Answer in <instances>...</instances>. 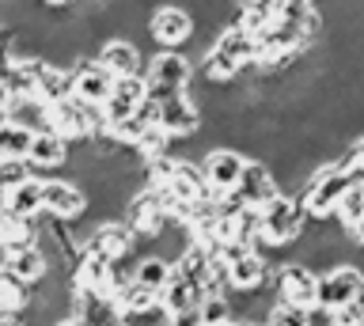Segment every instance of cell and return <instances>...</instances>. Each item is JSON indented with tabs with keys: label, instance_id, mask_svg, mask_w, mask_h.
Listing matches in <instances>:
<instances>
[{
	"label": "cell",
	"instance_id": "1",
	"mask_svg": "<svg viewBox=\"0 0 364 326\" xmlns=\"http://www.w3.org/2000/svg\"><path fill=\"white\" fill-rule=\"evenodd\" d=\"M353 186V178L346 171V163L338 160H323V163H315L311 167V175L304 178V186H300V205L307 212V224H326V220H334V209H338V201L341 194Z\"/></svg>",
	"mask_w": 364,
	"mask_h": 326
},
{
	"label": "cell",
	"instance_id": "2",
	"mask_svg": "<svg viewBox=\"0 0 364 326\" xmlns=\"http://www.w3.org/2000/svg\"><path fill=\"white\" fill-rule=\"evenodd\" d=\"M224 266V285H228V296H258L266 292L269 285V262L262 251H250V246H239V243H224L216 251Z\"/></svg>",
	"mask_w": 364,
	"mask_h": 326
},
{
	"label": "cell",
	"instance_id": "3",
	"mask_svg": "<svg viewBox=\"0 0 364 326\" xmlns=\"http://www.w3.org/2000/svg\"><path fill=\"white\" fill-rule=\"evenodd\" d=\"M304 232H307V212L296 194H281L277 201H269L258 212V251H266V246H273V251L289 246L296 239H304Z\"/></svg>",
	"mask_w": 364,
	"mask_h": 326
},
{
	"label": "cell",
	"instance_id": "4",
	"mask_svg": "<svg viewBox=\"0 0 364 326\" xmlns=\"http://www.w3.org/2000/svg\"><path fill=\"white\" fill-rule=\"evenodd\" d=\"M122 220L133 228L136 239H152V243L171 228V224H175L167 197L159 194L152 183H144V186H136V190H133V197L125 201V209H122Z\"/></svg>",
	"mask_w": 364,
	"mask_h": 326
},
{
	"label": "cell",
	"instance_id": "5",
	"mask_svg": "<svg viewBox=\"0 0 364 326\" xmlns=\"http://www.w3.org/2000/svg\"><path fill=\"white\" fill-rule=\"evenodd\" d=\"M141 76L148 84V95H152V99H167V95L190 92L198 69H193V61L182 50H156L152 58H144V72Z\"/></svg>",
	"mask_w": 364,
	"mask_h": 326
},
{
	"label": "cell",
	"instance_id": "6",
	"mask_svg": "<svg viewBox=\"0 0 364 326\" xmlns=\"http://www.w3.org/2000/svg\"><path fill=\"white\" fill-rule=\"evenodd\" d=\"M250 156L232 148V144H213V148L201 152V175H205V186H209V197L224 201L235 194L239 178H243V167H247Z\"/></svg>",
	"mask_w": 364,
	"mask_h": 326
},
{
	"label": "cell",
	"instance_id": "7",
	"mask_svg": "<svg viewBox=\"0 0 364 326\" xmlns=\"http://www.w3.org/2000/svg\"><path fill=\"white\" fill-rule=\"evenodd\" d=\"M148 35L159 50H182L186 42L198 35V19H193L190 4H178V0H164L159 8H152L148 16Z\"/></svg>",
	"mask_w": 364,
	"mask_h": 326
},
{
	"label": "cell",
	"instance_id": "8",
	"mask_svg": "<svg viewBox=\"0 0 364 326\" xmlns=\"http://www.w3.org/2000/svg\"><path fill=\"white\" fill-rule=\"evenodd\" d=\"M273 300L311 311L318 303V273L307 262H284L273 269Z\"/></svg>",
	"mask_w": 364,
	"mask_h": 326
},
{
	"label": "cell",
	"instance_id": "9",
	"mask_svg": "<svg viewBox=\"0 0 364 326\" xmlns=\"http://www.w3.org/2000/svg\"><path fill=\"white\" fill-rule=\"evenodd\" d=\"M353 300H364V269L353 262H338L318 273V303L323 311H338Z\"/></svg>",
	"mask_w": 364,
	"mask_h": 326
},
{
	"label": "cell",
	"instance_id": "10",
	"mask_svg": "<svg viewBox=\"0 0 364 326\" xmlns=\"http://www.w3.org/2000/svg\"><path fill=\"white\" fill-rule=\"evenodd\" d=\"M42 209L46 217L53 220H84L87 217V194L76 178H65V175H53V178H42Z\"/></svg>",
	"mask_w": 364,
	"mask_h": 326
},
{
	"label": "cell",
	"instance_id": "11",
	"mask_svg": "<svg viewBox=\"0 0 364 326\" xmlns=\"http://www.w3.org/2000/svg\"><path fill=\"white\" fill-rule=\"evenodd\" d=\"M284 194L281 190V183H277V175L269 171L262 160H247V167H243V178H239V186H235V201L239 205H247V209H266L269 201H277Z\"/></svg>",
	"mask_w": 364,
	"mask_h": 326
},
{
	"label": "cell",
	"instance_id": "12",
	"mask_svg": "<svg viewBox=\"0 0 364 326\" xmlns=\"http://www.w3.org/2000/svg\"><path fill=\"white\" fill-rule=\"evenodd\" d=\"M114 76L107 65H99L95 58H80L73 65V99H80V103L87 107H102L114 92Z\"/></svg>",
	"mask_w": 364,
	"mask_h": 326
},
{
	"label": "cell",
	"instance_id": "13",
	"mask_svg": "<svg viewBox=\"0 0 364 326\" xmlns=\"http://www.w3.org/2000/svg\"><path fill=\"white\" fill-rule=\"evenodd\" d=\"M144 99H148L144 76H118V80H114L110 99L102 103L107 129H110V126H122V121H129V118H136V114H141V107H144ZM107 129H102V133H107Z\"/></svg>",
	"mask_w": 364,
	"mask_h": 326
},
{
	"label": "cell",
	"instance_id": "14",
	"mask_svg": "<svg viewBox=\"0 0 364 326\" xmlns=\"http://www.w3.org/2000/svg\"><path fill=\"white\" fill-rule=\"evenodd\" d=\"M68 152H73V144H68L61 133L53 129H38L31 133V152H27V167L31 175H61L68 167Z\"/></svg>",
	"mask_w": 364,
	"mask_h": 326
},
{
	"label": "cell",
	"instance_id": "15",
	"mask_svg": "<svg viewBox=\"0 0 364 326\" xmlns=\"http://www.w3.org/2000/svg\"><path fill=\"white\" fill-rule=\"evenodd\" d=\"M0 266H4L11 277H19L23 285H31V288L50 277V258H46V251L38 246V239L16 243V246H8V251H0Z\"/></svg>",
	"mask_w": 364,
	"mask_h": 326
},
{
	"label": "cell",
	"instance_id": "16",
	"mask_svg": "<svg viewBox=\"0 0 364 326\" xmlns=\"http://www.w3.org/2000/svg\"><path fill=\"white\" fill-rule=\"evenodd\" d=\"M84 246H95L99 254L114 258V262H125V258L136 254V235L122 217H110V220H99L95 228L87 232Z\"/></svg>",
	"mask_w": 364,
	"mask_h": 326
},
{
	"label": "cell",
	"instance_id": "17",
	"mask_svg": "<svg viewBox=\"0 0 364 326\" xmlns=\"http://www.w3.org/2000/svg\"><path fill=\"white\" fill-rule=\"evenodd\" d=\"M99 65H107L114 76H141L144 72V53L133 42V35H107L95 53Z\"/></svg>",
	"mask_w": 364,
	"mask_h": 326
},
{
	"label": "cell",
	"instance_id": "18",
	"mask_svg": "<svg viewBox=\"0 0 364 326\" xmlns=\"http://www.w3.org/2000/svg\"><path fill=\"white\" fill-rule=\"evenodd\" d=\"M34 99L38 103H61V99L73 95V69H65V65H53L46 58H34Z\"/></svg>",
	"mask_w": 364,
	"mask_h": 326
},
{
	"label": "cell",
	"instance_id": "19",
	"mask_svg": "<svg viewBox=\"0 0 364 326\" xmlns=\"http://www.w3.org/2000/svg\"><path fill=\"white\" fill-rule=\"evenodd\" d=\"M201 300H205V292L171 266V277H167L164 292H159V308H164L167 315H186V311H198Z\"/></svg>",
	"mask_w": 364,
	"mask_h": 326
},
{
	"label": "cell",
	"instance_id": "20",
	"mask_svg": "<svg viewBox=\"0 0 364 326\" xmlns=\"http://www.w3.org/2000/svg\"><path fill=\"white\" fill-rule=\"evenodd\" d=\"M4 209L11 212V217H19V220L38 224V220L46 217V209H42V178L31 175L27 183L11 186L8 194H4Z\"/></svg>",
	"mask_w": 364,
	"mask_h": 326
},
{
	"label": "cell",
	"instance_id": "21",
	"mask_svg": "<svg viewBox=\"0 0 364 326\" xmlns=\"http://www.w3.org/2000/svg\"><path fill=\"white\" fill-rule=\"evenodd\" d=\"M114 308H118V315H122L125 322H133V319H141V315L159 311V292L136 285V281L129 277L118 292H114Z\"/></svg>",
	"mask_w": 364,
	"mask_h": 326
},
{
	"label": "cell",
	"instance_id": "22",
	"mask_svg": "<svg viewBox=\"0 0 364 326\" xmlns=\"http://www.w3.org/2000/svg\"><path fill=\"white\" fill-rule=\"evenodd\" d=\"M167 277H171V258L167 254L152 251V254L133 258V281H136V285H144V288H152V292H164Z\"/></svg>",
	"mask_w": 364,
	"mask_h": 326
},
{
	"label": "cell",
	"instance_id": "23",
	"mask_svg": "<svg viewBox=\"0 0 364 326\" xmlns=\"http://www.w3.org/2000/svg\"><path fill=\"white\" fill-rule=\"evenodd\" d=\"M334 220L341 232H357V224L364 220V186H349L346 194H341L338 209H334Z\"/></svg>",
	"mask_w": 364,
	"mask_h": 326
},
{
	"label": "cell",
	"instance_id": "24",
	"mask_svg": "<svg viewBox=\"0 0 364 326\" xmlns=\"http://www.w3.org/2000/svg\"><path fill=\"white\" fill-rule=\"evenodd\" d=\"M198 315L205 326H224L235 319V308H232V296L228 292H209L201 303H198Z\"/></svg>",
	"mask_w": 364,
	"mask_h": 326
},
{
	"label": "cell",
	"instance_id": "25",
	"mask_svg": "<svg viewBox=\"0 0 364 326\" xmlns=\"http://www.w3.org/2000/svg\"><path fill=\"white\" fill-rule=\"evenodd\" d=\"M27 152H31V129L8 121L0 129V160H27Z\"/></svg>",
	"mask_w": 364,
	"mask_h": 326
},
{
	"label": "cell",
	"instance_id": "26",
	"mask_svg": "<svg viewBox=\"0 0 364 326\" xmlns=\"http://www.w3.org/2000/svg\"><path fill=\"white\" fill-rule=\"evenodd\" d=\"M31 178V167L27 160H0V205H4V194L11 186H19V183H27Z\"/></svg>",
	"mask_w": 364,
	"mask_h": 326
},
{
	"label": "cell",
	"instance_id": "27",
	"mask_svg": "<svg viewBox=\"0 0 364 326\" xmlns=\"http://www.w3.org/2000/svg\"><path fill=\"white\" fill-rule=\"evenodd\" d=\"M330 322L334 326H364V300H353L346 308L330 311Z\"/></svg>",
	"mask_w": 364,
	"mask_h": 326
},
{
	"label": "cell",
	"instance_id": "28",
	"mask_svg": "<svg viewBox=\"0 0 364 326\" xmlns=\"http://www.w3.org/2000/svg\"><path fill=\"white\" fill-rule=\"evenodd\" d=\"M167 326H205L201 322V315L198 311H186V315H171V322Z\"/></svg>",
	"mask_w": 364,
	"mask_h": 326
},
{
	"label": "cell",
	"instance_id": "29",
	"mask_svg": "<svg viewBox=\"0 0 364 326\" xmlns=\"http://www.w3.org/2000/svg\"><path fill=\"white\" fill-rule=\"evenodd\" d=\"M0 326H31L23 311H0Z\"/></svg>",
	"mask_w": 364,
	"mask_h": 326
},
{
	"label": "cell",
	"instance_id": "30",
	"mask_svg": "<svg viewBox=\"0 0 364 326\" xmlns=\"http://www.w3.org/2000/svg\"><path fill=\"white\" fill-rule=\"evenodd\" d=\"M8 42H11V27L4 23V19H0V53L8 50Z\"/></svg>",
	"mask_w": 364,
	"mask_h": 326
},
{
	"label": "cell",
	"instance_id": "31",
	"mask_svg": "<svg viewBox=\"0 0 364 326\" xmlns=\"http://www.w3.org/2000/svg\"><path fill=\"white\" fill-rule=\"evenodd\" d=\"M53 326H87L80 315H68V319H61V322H53Z\"/></svg>",
	"mask_w": 364,
	"mask_h": 326
},
{
	"label": "cell",
	"instance_id": "32",
	"mask_svg": "<svg viewBox=\"0 0 364 326\" xmlns=\"http://www.w3.org/2000/svg\"><path fill=\"white\" fill-rule=\"evenodd\" d=\"M224 326H266V322H258V319H232V322H224Z\"/></svg>",
	"mask_w": 364,
	"mask_h": 326
},
{
	"label": "cell",
	"instance_id": "33",
	"mask_svg": "<svg viewBox=\"0 0 364 326\" xmlns=\"http://www.w3.org/2000/svg\"><path fill=\"white\" fill-rule=\"evenodd\" d=\"M42 4H46V8H68L73 0H42Z\"/></svg>",
	"mask_w": 364,
	"mask_h": 326
},
{
	"label": "cell",
	"instance_id": "34",
	"mask_svg": "<svg viewBox=\"0 0 364 326\" xmlns=\"http://www.w3.org/2000/svg\"><path fill=\"white\" fill-rule=\"evenodd\" d=\"M8 126V107H0V129Z\"/></svg>",
	"mask_w": 364,
	"mask_h": 326
},
{
	"label": "cell",
	"instance_id": "35",
	"mask_svg": "<svg viewBox=\"0 0 364 326\" xmlns=\"http://www.w3.org/2000/svg\"><path fill=\"white\" fill-rule=\"evenodd\" d=\"M0 273H4V266H0Z\"/></svg>",
	"mask_w": 364,
	"mask_h": 326
}]
</instances>
